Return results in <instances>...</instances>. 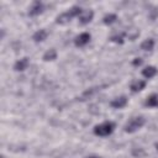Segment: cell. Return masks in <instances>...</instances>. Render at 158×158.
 <instances>
[{
  "label": "cell",
  "mask_w": 158,
  "mask_h": 158,
  "mask_svg": "<svg viewBox=\"0 0 158 158\" xmlns=\"http://www.w3.org/2000/svg\"><path fill=\"white\" fill-rule=\"evenodd\" d=\"M93 17H94V12L91 10L83 11L79 16V22H80V25H86L93 20Z\"/></svg>",
  "instance_id": "8992f818"
},
{
  "label": "cell",
  "mask_w": 158,
  "mask_h": 158,
  "mask_svg": "<svg viewBox=\"0 0 158 158\" xmlns=\"http://www.w3.org/2000/svg\"><path fill=\"white\" fill-rule=\"evenodd\" d=\"M89 41H90V33L83 32V33H80L79 36L75 37L74 43H75L77 47H83V46H85L86 43H89Z\"/></svg>",
  "instance_id": "277c9868"
},
{
  "label": "cell",
  "mask_w": 158,
  "mask_h": 158,
  "mask_svg": "<svg viewBox=\"0 0 158 158\" xmlns=\"http://www.w3.org/2000/svg\"><path fill=\"white\" fill-rule=\"evenodd\" d=\"M144 105L148 106V107H157V106H158V95H157V94L149 95V96L146 99Z\"/></svg>",
  "instance_id": "8fae6325"
},
{
  "label": "cell",
  "mask_w": 158,
  "mask_h": 158,
  "mask_svg": "<svg viewBox=\"0 0 158 158\" xmlns=\"http://www.w3.org/2000/svg\"><path fill=\"white\" fill-rule=\"evenodd\" d=\"M81 12H83V10H81L79 6H73V7L69 9L68 11H65V12L60 14L59 16H57L56 22H57L58 25H65V23H68L73 17L80 16Z\"/></svg>",
  "instance_id": "6da1fadb"
},
{
  "label": "cell",
  "mask_w": 158,
  "mask_h": 158,
  "mask_svg": "<svg viewBox=\"0 0 158 158\" xmlns=\"http://www.w3.org/2000/svg\"><path fill=\"white\" fill-rule=\"evenodd\" d=\"M116 20H117V16H116L115 14H109V15H105V16H104L102 22H104L105 25H111V23H114Z\"/></svg>",
  "instance_id": "2e32d148"
},
{
  "label": "cell",
  "mask_w": 158,
  "mask_h": 158,
  "mask_svg": "<svg viewBox=\"0 0 158 158\" xmlns=\"http://www.w3.org/2000/svg\"><path fill=\"white\" fill-rule=\"evenodd\" d=\"M56 58H57V51H56L54 48L48 49V51L43 54V60H46V62H48V60H54Z\"/></svg>",
  "instance_id": "4fadbf2b"
},
{
  "label": "cell",
  "mask_w": 158,
  "mask_h": 158,
  "mask_svg": "<svg viewBox=\"0 0 158 158\" xmlns=\"http://www.w3.org/2000/svg\"><path fill=\"white\" fill-rule=\"evenodd\" d=\"M144 123H146V120H144L143 116H135V117H132V118H130L127 121V123L125 125L123 130L127 133H133L137 130H139Z\"/></svg>",
  "instance_id": "7a4b0ae2"
},
{
  "label": "cell",
  "mask_w": 158,
  "mask_h": 158,
  "mask_svg": "<svg viewBox=\"0 0 158 158\" xmlns=\"http://www.w3.org/2000/svg\"><path fill=\"white\" fill-rule=\"evenodd\" d=\"M43 12V4L41 1H33L32 6L30 7V11H28V15L30 16H37Z\"/></svg>",
  "instance_id": "5b68a950"
},
{
  "label": "cell",
  "mask_w": 158,
  "mask_h": 158,
  "mask_svg": "<svg viewBox=\"0 0 158 158\" xmlns=\"http://www.w3.org/2000/svg\"><path fill=\"white\" fill-rule=\"evenodd\" d=\"M157 68L156 67H153V65H148V67H146L143 70H142V75L143 77H146L147 79H149V78H153L156 74H157Z\"/></svg>",
  "instance_id": "30bf717a"
},
{
  "label": "cell",
  "mask_w": 158,
  "mask_h": 158,
  "mask_svg": "<svg viewBox=\"0 0 158 158\" xmlns=\"http://www.w3.org/2000/svg\"><path fill=\"white\" fill-rule=\"evenodd\" d=\"M28 58L27 57H23V58H21L20 60H17L16 63H15V65H14V69L16 70V72H23L27 67H28Z\"/></svg>",
  "instance_id": "52a82bcc"
},
{
  "label": "cell",
  "mask_w": 158,
  "mask_h": 158,
  "mask_svg": "<svg viewBox=\"0 0 158 158\" xmlns=\"http://www.w3.org/2000/svg\"><path fill=\"white\" fill-rule=\"evenodd\" d=\"M123 37H125V33H120V35H112L110 37V40L115 43H123Z\"/></svg>",
  "instance_id": "e0dca14e"
},
{
  "label": "cell",
  "mask_w": 158,
  "mask_h": 158,
  "mask_svg": "<svg viewBox=\"0 0 158 158\" xmlns=\"http://www.w3.org/2000/svg\"><path fill=\"white\" fill-rule=\"evenodd\" d=\"M154 47V41L152 38H148V40H144L142 43H141V49L143 51H152Z\"/></svg>",
  "instance_id": "5bb4252c"
},
{
  "label": "cell",
  "mask_w": 158,
  "mask_h": 158,
  "mask_svg": "<svg viewBox=\"0 0 158 158\" xmlns=\"http://www.w3.org/2000/svg\"><path fill=\"white\" fill-rule=\"evenodd\" d=\"M126 104H127V98L123 96V95L120 96V98L114 99V100L110 102V105H111L112 107H115V109H121V107L126 106Z\"/></svg>",
  "instance_id": "ba28073f"
},
{
  "label": "cell",
  "mask_w": 158,
  "mask_h": 158,
  "mask_svg": "<svg viewBox=\"0 0 158 158\" xmlns=\"http://www.w3.org/2000/svg\"><path fill=\"white\" fill-rule=\"evenodd\" d=\"M86 158H100V157H96V156H89V157H86Z\"/></svg>",
  "instance_id": "d6986e66"
},
{
  "label": "cell",
  "mask_w": 158,
  "mask_h": 158,
  "mask_svg": "<svg viewBox=\"0 0 158 158\" xmlns=\"http://www.w3.org/2000/svg\"><path fill=\"white\" fill-rule=\"evenodd\" d=\"M132 64L133 65H141L142 64V59L141 58H135L133 62H132Z\"/></svg>",
  "instance_id": "ac0fdd59"
},
{
  "label": "cell",
  "mask_w": 158,
  "mask_h": 158,
  "mask_svg": "<svg viewBox=\"0 0 158 158\" xmlns=\"http://www.w3.org/2000/svg\"><path fill=\"white\" fill-rule=\"evenodd\" d=\"M125 36H127V37H128V40L133 41V40H136V38L139 36V30H137V28H135V27L128 28V31L125 33Z\"/></svg>",
  "instance_id": "9a60e30c"
},
{
  "label": "cell",
  "mask_w": 158,
  "mask_h": 158,
  "mask_svg": "<svg viewBox=\"0 0 158 158\" xmlns=\"http://www.w3.org/2000/svg\"><path fill=\"white\" fill-rule=\"evenodd\" d=\"M47 36H48V33H47L46 30H38L37 32L33 33L32 38H33L35 42H42V41H44L47 38Z\"/></svg>",
  "instance_id": "7c38bea8"
},
{
  "label": "cell",
  "mask_w": 158,
  "mask_h": 158,
  "mask_svg": "<svg viewBox=\"0 0 158 158\" xmlns=\"http://www.w3.org/2000/svg\"><path fill=\"white\" fill-rule=\"evenodd\" d=\"M114 130H115V123L112 121H105V122H102L100 125H96L94 127V133L96 136L104 137V136L111 135L114 132Z\"/></svg>",
  "instance_id": "3957f363"
},
{
  "label": "cell",
  "mask_w": 158,
  "mask_h": 158,
  "mask_svg": "<svg viewBox=\"0 0 158 158\" xmlns=\"http://www.w3.org/2000/svg\"><path fill=\"white\" fill-rule=\"evenodd\" d=\"M144 86H146V81L144 80H133L131 83V85H130V89H131L132 93H138L142 89H144Z\"/></svg>",
  "instance_id": "9c48e42d"
},
{
  "label": "cell",
  "mask_w": 158,
  "mask_h": 158,
  "mask_svg": "<svg viewBox=\"0 0 158 158\" xmlns=\"http://www.w3.org/2000/svg\"><path fill=\"white\" fill-rule=\"evenodd\" d=\"M156 148H157V149H158V143H156Z\"/></svg>",
  "instance_id": "ffe728a7"
}]
</instances>
